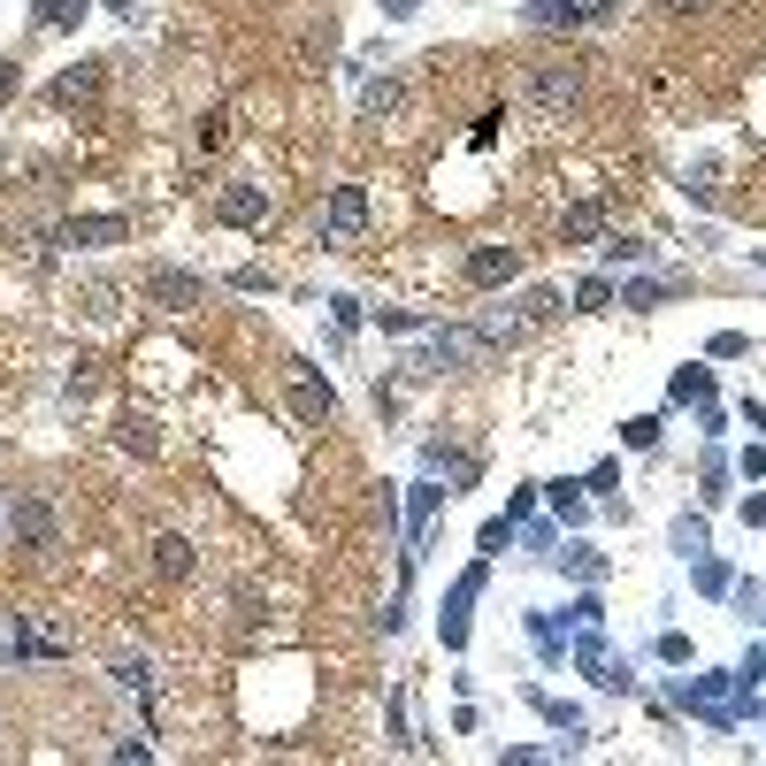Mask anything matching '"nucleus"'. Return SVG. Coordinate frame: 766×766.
I'll return each instance as SVG.
<instances>
[{"label":"nucleus","mask_w":766,"mask_h":766,"mask_svg":"<svg viewBox=\"0 0 766 766\" xmlns=\"http://www.w3.org/2000/svg\"><path fill=\"white\" fill-rule=\"evenodd\" d=\"M552 490V506H560V521H583V483H544Z\"/></svg>","instance_id":"c756f323"},{"label":"nucleus","mask_w":766,"mask_h":766,"mask_svg":"<svg viewBox=\"0 0 766 766\" xmlns=\"http://www.w3.org/2000/svg\"><path fill=\"white\" fill-rule=\"evenodd\" d=\"M568 613H575V628H598V621H606V606H598L591 591H583V598H575V606H568Z\"/></svg>","instance_id":"72a5a7b5"},{"label":"nucleus","mask_w":766,"mask_h":766,"mask_svg":"<svg viewBox=\"0 0 766 766\" xmlns=\"http://www.w3.org/2000/svg\"><path fill=\"white\" fill-rule=\"evenodd\" d=\"M292 407H300V422H330L337 414V391L314 376V360H292Z\"/></svg>","instance_id":"423d86ee"},{"label":"nucleus","mask_w":766,"mask_h":766,"mask_svg":"<svg viewBox=\"0 0 766 766\" xmlns=\"http://www.w3.org/2000/svg\"><path fill=\"white\" fill-rule=\"evenodd\" d=\"M675 552H682V560L705 552V514H675Z\"/></svg>","instance_id":"412c9836"},{"label":"nucleus","mask_w":766,"mask_h":766,"mask_svg":"<svg viewBox=\"0 0 766 766\" xmlns=\"http://www.w3.org/2000/svg\"><path fill=\"white\" fill-rule=\"evenodd\" d=\"M8 521H15L23 537H39V544H54V514H46L39 498H15V506H8Z\"/></svg>","instance_id":"dca6fc26"},{"label":"nucleus","mask_w":766,"mask_h":766,"mask_svg":"<svg viewBox=\"0 0 766 766\" xmlns=\"http://www.w3.org/2000/svg\"><path fill=\"white\" fill-rule=\"evenodd\" d=\"M223 223L230 230H261L269 223V192L261 184H223Z\"/></svg>","instance_id":"1a4fd4ad"},{"label":"nucleus","mask_w":766,"mask_h":766,"mask_svg":"<svg viewBox=\"0 0 766 766\" xmlns=\"http://www.w3.org/2000/svg\"><path fill=\"white\" fill-rule=\"evenodd\" d=\"M414 8H422V0H384V15H391V23H407Z\"/></svg>","instance_id":"f704fd0d"},{"label":"nucleus","mask_w":766,"mask_h":766,"mask_svg":"<svg viewBox=\"0 0 766 766\" xmlns=\"http://www.w3.org/2000/svg\"><path fill=\"white\" fill-rule=\"evenodd\" d=\"M153 575H161V583H184V575H192V544H184V537H153Z\"/></svg>","instance_id":"4468645a"},{"label":"nucleus","mask_w":766,"mask_h":766,"mask_svg":"<svg viewBox=\"0 0 766 766\" xmlns=\"http://www.w3.org/2000/svg\"><path fill=\"white\" fill-rule=\"evenodd\" d=\"M475 544H483V560H490V552H506V544H514V514H490Z\"/></svg>","instance_id":"a878e982"},{"label":"nucleus","mask_w":766,"mask_h":766,"mask_svg":"<svg viewBox=\"0 0 766 766\" xmlns=\"http://www.w3.org/2000/svg\"><path fill=\"white\" fill-rule=\"evenodd\" d=\"M667 292H682V277H636V284H621V306H659Z\"/></svg>","instance_id":"f3484780"},{"label":"nucleus","mask_w":766,"mask_h":766,"mask_svg":"<svg viewBox=\"0 0 766 766\" xmlns=\"http://www.w3.org/2000/svg\"><path fill=\"white\" fill-rule=\"evenodd\" d=\"M77 15H85V0H39V8H31V23H39V31H69Z\"/></svg>","instance_id":"6ab92c4d"},{"label":"nucleus","mask_w":766,"mask_h":766,"mask_svg":"<svg viewBox=\"0 0 766 766\" xmlns=\"http://www.w3.org/2000/svg\"><path fill=\"white\" fill-rule=\"evenodd\" d=\"M575 93H583V69H568V62L529 77V100H537V108H552V116H560V108H575Z\"/></svg>","instance_id":"6e6552de"},{"label":"nucleus","mask_w":766,"mask_h":766,"mask_svg":"<svg viewBox=\"0 0 766 766\" xmlns=\"http://www.w3.org/2000/svg\"><path fill=\"white\" fill-rule=\"evenodd\" d=\"M514 277H521V253H514V246H475V253H467V284H475V292H498V284H514Z\"/></svg>","instance_id":"39448f33"},{"label":"nucleus","mask_w":766,"mask_h":766,"mask_svg":"<svg viewBox=\"0 0 766 766\" xmlns=\"http://www.w3.org/2000/svg\"><path fill=\"white\" fill-rule=\"evenodd\" d=\"M384 108H399V77H376V85L360 93V116H384Z\"/></svg>","instance_id":"b1692460"},{"label":"nucleus","mask_w":766,"mask_h":766,"mask_svg":"<svg viewBox=\"0 0 766 766\" xmlns=\"http://www.w3.org/2000/svg\"><path fill=\"white\" fill-rule=\"evenodd\" d=\"M108 675H116L123 690H139V698H147V690H153V667H147V659H116Z\"/></svg>","instance_id":"cd10ccee"},{"label":"nucleus","mask_w":766,"mask_h":766,"mask_svg":"<svg viewBox=\"0 0 766 766\" xmlns=\"http://www.w3.org/2000/svg\"><path fill=\"white\" fill-rule=\"evenodd\" d=\"M667 391H675L682 407H705V399H713V376H705V368L690 360V368H675V384H667Z\"/></svg>","instance_id":"a211bd4d"},{"label":"nucleus","mask_w":766,"mask_h":766,"mask_svg":"<svg viewBox=\"0 0 766 766\" xmlns=\"http://www.w3.org/2000/svg\"><path fill=\"white\" fill-rule=\"evenodd\" d=\"M621 445H628V453H651V445H659V414H636V422L621 430Z\"/></svg>","instance_id":"393cba45"},{"label":"nucleus","mask_w":766,"mask_h":766,"mask_svg":"<svg viewBox=\"0 0 766 766\" xmlns=\"http://www.w3.org/2000/svg\"><path fill=\"white\" fill-rule=\"evenodd\" d=\"M598 230H606V199H575V207H568V223H560V238H568V246H591Z\"/></svg>","instance_id":"f8f14e48"},{"label":"nucleus","mask_w":766,"mask_h":766,"mask_svg":"<svg viewBox=\"0 0 766 766\" xmlns=\"http://www.w3.org/2000/svg\"><path fill=\"white\" fill-rule=\"evenodd\" d=\"M613 300H621V284H613V277H583V292H575V314H606Z\"/></svg>","instance_id":"aec40b11"},{"label":"nucleus","mask_w":766,"mask_h":766,"mask_svg":"<svg viewBox=\"0 0 766 766\" xmlns=\"http://www.w3.org/2000/svg\"><path fill=\"white\" fill-rule=\"evenodd\" d=\"M721 483H729V460L713 453V460H705V506H721V498H729V490H721Z\"/></svg>","instance_id":"473e14b6"},{"label":"nucleus","mask_w":766,"mask_h":766,"mask_svg":"<svg viewBox=\"0 0 766 766\" xmlns=\"http://www.w3.org/2000/svg\"><path fill=\"white\" fill-rule=\"evenodd\" d=\"M153 445H161V438H153V422H147V414H131V422H123V453H153Z\"/></svg>","instance_id":"7c9ffc66"},{"label":"nucleus","mask_w":766,"mask_h":766,"mask_svg":"<svg viewBox=\"0 0 766 766\" xmlns=\"http://www.w3.org/2000/svg\"><path fill=\"white\" fill-rule=\"evenodd\" d=\"M360 230H368V192L360 184H337L330 207H322V246H353Z\"/></svg>","instance_id":"f03ea898"},{"label":"nucleus","mask_w":766,"mask_h":766,"mask_svg":"<svg viewBox=\"0 0 766 766\" xmlns=\"http://www.w3.org/2000/svg\"><path fill=\"white\" fill-rule=\"evenodd\" d=\"M575 667H583L598 690H628V667L606 651V636H598V628H583V636H575Z\"/></svg>","instance_id":"20e7f679"},{"label":"nucleus","mask_w":766,"mask_h":766,"mask_svg":"<svg viewBox=\"0 0 766 766\" xmlns=\"http://www.w3.org/2000/svg\"><path fill=\"white\" fill-rule=\"evenodd\" d=\"M521 15H529V23H568V31H575V23H591V8H583V0H529Z\"/></svg>","instance_id":"2eb2a0df"},{"label":"nucleus","mask_w":766,"mask_h":766,"mask_svg":"<svg viewBox=\"0 0 766 766\" xmlns=\"http://www.w3.org/2000/svg\"><path fill=\"white\" fill-rule=\"evenodd\" d=\"M705 353H713V360H744V353H752V337H744V330H713V345H705Z\"/></svg>","instance_id":"c85d7f7f"},{"label":"nucleus","mask_w":766,"mask_h":766,"mask_svg":"<svg viewBox=\"0 0 766 766\" xmlns=\"http://www.w3.org/2000/svg\"><path fill=\"white\" fill-rule=\"evenodd\" d=\"M483 353H490V337H483L475 322H460V330H438V337L414 353V376H453V368L483 360Z\"/></svg>","instance_id":"f257e3e1"},{"label":"nucleus","mask_w":766,"mask_h":766,"mask_svg":"<svg viewBox=\"0 0 766 766\" xmlns=\"http://www.w3.org/2000/svg\"><path fill=\"white\" fill-rule=\"evenodd\" d=\"M93 93H100V62H77V69H62V77H54V108L93 100Z\"/></svg>","instance_id":"ddd939ff"},{"label":"nucleus","mask_w":766,"mask_h":766,"mask_svg":"<svg viewBox=\"0 0 766 766\" xmlns=\"http://www.w3.org/2000/svg\"><path fill=\"white\" fill-rule=\"evenodd\" d=\"M744 521H752V529H766V498H744Z\"/></svg>","instance_id":"c9c22d12"},{"label":"nucleus","mask_w":766,"mask_h":766,"mask_svg":"<svg viewBox=\"0 0 766 766\" xmlns=\"http://www.w3.org/2000/svg\"><path fill=\"white\" fill-rule=\"evenodd\" d=\"M438 498H453V490H438V483H407V560L422 552V537H430V514H438Z\"/></svg>","instance_id":"9d476101"},{"label":"nucleus","mask_w":766,"mask_h":766,"mask_svg":"<svg viewBox=\"0 0 766 766\" xmlns=\"http://www.w3.org/2000/svg\"><path fill=\"white\" fill-rule=\"evenodd\" d=\"M147 292H153L161 306H169V314H184V306H199V292H207V284H199L192 269H153V277H147Z\"/></svg>","instance_id":"9b49d317"},{"label":"nucleus","mask_w":766,"mask_h":766,"mask_svg":"<svg viewBox=\"0 0 766 766\" xmlns=\"http://www.w3.org/2000/svg\"><path fill=\"white\" fill-rule=\"evenodd\" d=\"M698 591H705V598H721V591H736V575H729L721 560H705V552H698Z\"/></svg>","instance_id":"bb28decb"},{"label":"nucleus","mask_w":766,"mask_h":766,"mask_svg":"<svg viewBox=\"0 0 766 766\" xmlns=\"http://www.w3.org/2000/svg\"><path fill=\"white\" fill-rule=\"evenodd\" d=\"M8 659H15V636H0V667H8Z\"/></svg>","instance_id":"4c0bfd02"},{"label":"nucleus","mask_w":766,"mask_h":766,"mask_svg":"<svg viewBox=\"0 0 766 766\" xmlns=\"http://www.w3.org/2000/svg\"><path fill=\"white\" fill-rule=\"evenodd\" d=\"M644 253H651V246H644V238H606V246H598V261H606V269H621V261H628V269H636V261H644Z\"/></svg>","instance_id":"4be33fe9"},{"label":"nucleus","mask_w":766,"mask_h":766,"mask_svg":"<svg viewBox=\"0 0 766 766\" xmlns=\"http://www.w3.org/2000/svg\"><path fill=\"white\" fill-rule=\"evenodd\" d=\"M8 93H15V62H0V100H8Z\"/></svg>","instance_id":"e433bc0d"},{"label":"nucleus","mask_w":766,"mask_h":766,"mask_svg":"<svg viewBox=\"0 0 766 766\" xmlns=\"http://www.w3.org/2000/svg\"><path fill=\"white\" fill-rule=\"evenodd\" d=\"M483 575H490V560H475V568H460V583L445 591V644H467V606L483 598Z\"/></svg>","instance_id":"7ed1b4c3"},{"label":"nucleus","mask_w":766,"mask_h":766,"mask_svg":"<svg viewBox=\"0 0 766 766\" xmlns=\"http://www.w3.org/2000/svg\"><path fill=\"white\" fill-rule=\"evenodd\" d=\"M552 560H560V568H575V575H598V568H606L591 544H568V552H552Z\"/></svg>","instance_id":"2f4dec72"},{"label":"nucleus","mask_w":766,"mask_h":766,"mask_svg":"<svg viewBox=\"0 0 766 766\" xmlns=\"http://www.w3.org/2000/svg\"><path fill=\"white\" fill-rule=\"evenodd\" d=\"M675 8H690V0H675Z\"/></svg>","instance_id":"58836bf2"},{"label":"nucleus","mask_w":766,"mask_h":766,"mask_svg":"<svg viewBox=\"0 0 766 766\" xmlns=\"http://www.w3.org/2000/svg\"><path fill=\"white\" fill-rule=\"evenodd\" d=\"M123 238H131L123 215H77V223L54 230V246H123Z\"/></svg>","instance_id":"0eeeda50"},{"label":"nucleus","mask_w":766,"mask_h":766,"mask_svg":"<svg viewBox=\"0 0 766 766\" xmlns=\"http://www.w3.org/2000/svg\"><path fill=\"white\" fill-rule=\"evenodd\" d=\"M521 322H552V314H560V292H544V284H537V292H521Z\"/></svg>","instance_id":"5701e85b"}]
</instances>
